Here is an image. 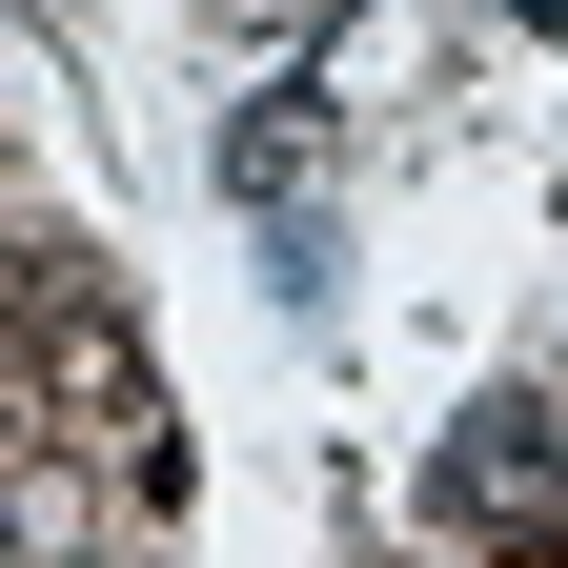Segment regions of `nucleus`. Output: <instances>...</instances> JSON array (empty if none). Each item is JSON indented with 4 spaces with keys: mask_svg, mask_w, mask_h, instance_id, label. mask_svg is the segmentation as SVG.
Returning a JSON list of instances; mask_svg holds the SVG:
<instances>
[{
    "mask_svg": "<svg viewBox=\"0 0 568 568\" xmlns=\"http://www.w3.org/2000/svg\"><path fill=\"white\" fill-rule=\"evenodd\" d=\"M426 508H447L467 548H528V568H568V447L528 406H467V447L426 467Z\"/></svg>",
    "mask_w": 568,
    "mask_h": 568,
    "instance_id": "obj_1",
    "label": "nucleus"
}]
</instances>
